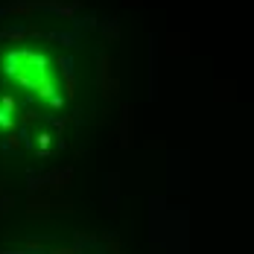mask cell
Returning a JSON list of instances; mask_svg holds the SVG:
<instances>
[{"mask_svg":"<svg viewBox=\"0 0 254 254\" xmlns=\"http://www.w3.org/2000/svg\"><path fill=\"white\" fill-rule=\"evenodd\" d=\"M6 76L26 91L38 94V97L56 94V79L50 73V62L44 53L32 50V47H18L6 56Z\"/></svg>","mask_w":254,"mask_h":254,"instance_id":"6da1fadb","label":"cell"},{"mask_svg":"<svg viewBox=\"0 0 254 254\" xmlns=\"http://www.w3.org/2000/svg\"><path fill=\"white\" fill-rule=\"evenodd\" d=\"M97 79H100V88H102V97L105 100H114L117 91H120V79H117V67L108 56L100 59V70H97Z\"/></svg>","mask_w":254,"mask_h":254,"instance_id":"7a4b0ae2","label":"cell"},{"mask_svg":"<svg viewBox=\"0 0 254 254\" xmlns=\"http://www.w3.org/2000/svg\"><path fill=\"white\" fill-rule=\"evenodd\" d=\"M108 254H120V243H117V240H114V237H111V240H108Z\"/></svg>","mask_w":254,"mask_h":254,"instance_id":"3957f363","label":"cell"}]
</instances>
